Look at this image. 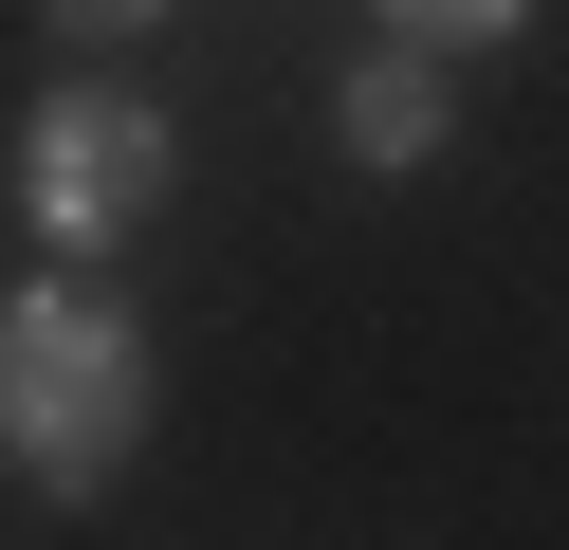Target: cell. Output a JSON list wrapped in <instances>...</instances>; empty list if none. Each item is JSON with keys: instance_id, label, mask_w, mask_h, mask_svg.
Listing matches in <instances>:
<instances>
[{"instance_id": "obj_1", "label": "cell", "mask_w": 569, "mask_h": 550, "mask_svg": "<svg viewBox=\"0 0 569 550\" xmlns=\"http://www.w3.org/2000/svg\"><path fill=\"white\" fill-rule=\"evenodd\" d=\"M129 440H148V330L111 276H38L0 293V459L38 496H111Z\"/></svg>"}, {"instance_id": "obj_4", "label": "cell", "mask_w": 569, "mask_h": 550, "mask_svg": "<svg viewBox=\"0 0 569 550\" xmlns=\"http://www.w3.org/2000/svg\"><path fill=\"white\" fill-rule=\"evenodd\" d=\"M532 0H386V37H422V56H459V37H515Z\"/></svg>"}, {"instance_id": "obj_2", "label": "cell", "mask_w": 569, "mask_h": 550, "mask_svg": "<svg viewBox=\"0 0 569 550\" xmlns=\"http://www.w3.org/2000/svg\"><path fill=\"white\" fill-rule=\"evenodd\" d=\"M148 202H166V129H148L129 92H56L38 147H19V220H38L56 257H111Z\"/></svg>"}, {"instance_id": "obj_5", "label": "cell", "mask_w": 569, "mask_h": 550, "mask_svg": "<svg viewBox=\"0 0 569 550\" xmlns=\"http://www.w3.org/2000/svg\"><path fill=\"white\" fill-rule=\"evenodd\" d=\"M38 19H56V37H148L166 0H38Z\"/></svg>"}, {"instance_id": "obj_3", "label": "cell", "mask_w": 569, "mask_h": 550, "mask_svg": "<svg viewBox=\"0 0 569 550\" xmlns=\"http://www.w3.org/2000/svg\"><path fill=\"white\" fill-rule=\"evenodd\" d=\"M349 147H368V166H422V147H441V56H422V37H386V56L349 73Z\"/></svg>"}]
</instances>
